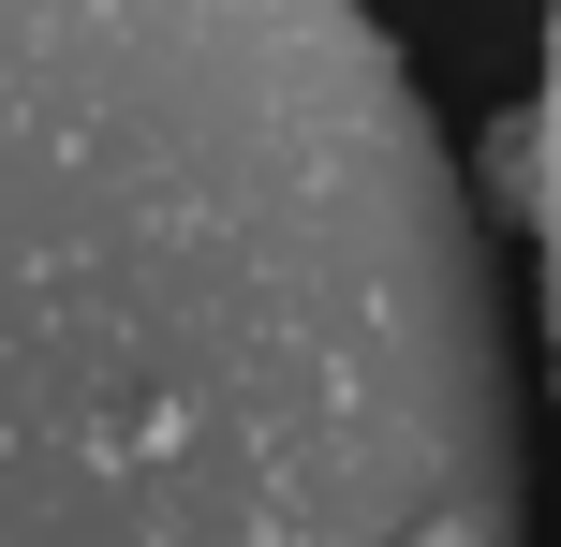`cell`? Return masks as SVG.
<instances>
[{
    "label": "cell",
    "instance_id": "obj_1",
    "mask_svg": "<svg viewBox=\"0 0 561 547\" xmlns=\"http://www.w3.org/2000/svg\"><path fill=\"white\" fill-rule=\"evenodd\" d=\"M0 547H533L473 178L369 0H0Z\"/></svg>",
    "mask_w": 561,
    "mask_h": 547
},
{
    "label": "cell",
    "instance_id": "obj_2",
    "mask_svg": "<svg viewBox=\"0 0 561 547\" xmlns=\"http://www.w3.org/2000/svg\"><path fill=\"white\" fill-rule=\"evenodd\" d=\"M488 178L533 207V252H547V355H561V0H547V89H533V118H503Z\"/></svg>",
    "mask_w": 561,
    "mask_h": 547
}]
</instances>
